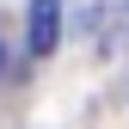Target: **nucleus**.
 Returning a JSON list of instances; mask_svg holds the SVG:
<instances>
[{
    "label": "nucleus",
    "mask_w": 129,
    "mask_h": 129,
    "mask_svg": "<svg viewBox=\"0 0 129 129\" xmlns=\"http://www.w3.org/2000/svg\"><path fill=\"white\" fill-rule=\"evenodd\" d=\"M0 61H6V37H0Z\"/></svg>",
    "instance_id": "f03ea898"
},
{
    "label": "nucleus",
    "mask_w": 129,
    "mask_h": 129,
    "mask_svg": "<svg viewBox=\"0 0 129 129\" xmlns=\"http://www.w3.org/2000/svg\"><path fill=\"white\" fill-rule=\"evenodd\" d=\"M55 43H61V0H31L25 6V49L31 55H55Z\"/></svg>",
    "instance_id": "f257e3e1"
}]
</instances>
